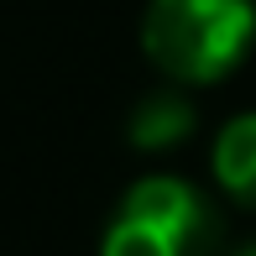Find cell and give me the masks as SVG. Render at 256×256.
<instances>
[{"label":"cell","instance_id":"obj_1","mask_svg":"<svg viewBox=\"0 0 256 256\" xmlns=\"http://www.w3.org/2000/svg\"><path fill=\"white\" fill-rule=\"evenodd\" d=\"M256 48V0H146L142 52L168 84L204 89L230 78Z\"/></svg>","mask_w":256,"mask_h":256},{"label":"cell","instance_id":"obj_2","mask_svg":"<svg viewBox=\"0 0 256 256\" xmlns=\"http://www.w3.org/2000/svg\"><path fill=\"white\" fill-rule=\"evenodd\" d=\"M220 214L199 183L178 172H142L115 199L100 230V256H214Z\"/></svg>","mask_w":256,"mask_h":256},{"label":"cell","instance_id":"obj_3","mask_svg":"<svg viewBox=\"0 0 256 256\" xmlns=\"http://www.w3.org/2000/svg\"><path fill=\"white\" fill-rule=\"evenodd\" d=\"M194 126H199V110H194L188 89L162 78V89H146V94L131 104L126 142H131L136 152H168V146H183V142H188Z\"/></svg>","mask_w":256,"mask_h":256},{"label":"cell","instance_id":"obj_4","mask_svg":"<svg viewBox=\"0 0 256 256\" xmlns=\"http://www.w3.org/2000/svg\"><path fill=\"white\" fill-rule=\"evenodd\" d=\"M209 178L236 209L256 214V110H236L209 142Z\"/></svg>","mask_w":256,"mask_h":256},{"label":"cell","instance_id":"obj_5","mask_svg":"<svg viewBox=\"0 0 256 256\" xmlns=\"http://www.w3.org/2000/svg\"><path fill=\"white\" fill-rule=\"evenodd\" d=\"M230 256H256V236H251V240H240V246H230Z\"/></svg>","mask_w":256,"mask_h":256}]
</instances>
